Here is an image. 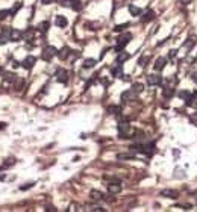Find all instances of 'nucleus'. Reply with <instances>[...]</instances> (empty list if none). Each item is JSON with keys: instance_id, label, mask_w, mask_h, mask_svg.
I'll list each match as a JSON object with an SVG mask.
<instances>
[{"instance_id": "e433bc0d", "label": "nucleus", "mask_w": 197, "mask_h": 212, "mask_svg": "<svg viewBox=\"0 0 197 212\" xmlns=\"http://www.w3.org/2000/svg\"><path fill=\"white\" fill-rule=\"evenodd\" d=\"M191 79H193V80H194V82L197 83V71H194V73L191 74Z\"/></svg>"}, {"instance_id": "4c0bfd02", "label": "nucleus", "mask_w": 197, "mask_h": 212, "mask_svg": "<svg viewBox=\"0 0 197 212\" xmlns=\"http://www.w3.org/2000/svg\"><path fill=\"white\" fill-rule=\"evenodd\" d=\"M41 2L44 3V5H50V3H53L55 0H41Z\"/></svg>"}, {"instance_id": "9b49d317", "label": "nucleus", "mask_w": 197, "mask_h": 212, "mask_svg": "<svg viewBox=\"0 0 197 212\" xmlns=\"http://www.w3.org/2000/svg\"><path fill=\"white\" fill-rule=\"evenodd\" d=\"M35 61H37V59H35L34 56H28V58L24 59L21 64H23V67H24V68H28V70H29V68H32V67H34Z\"/></svg>"}, {"instance_id": "412c9836", "label": "nucleus", "mask_w": 197, "mask_h": 212, "mask_svg": "<svg viewBox=\"0 0 197 212\" xmlns=\"http://www.w3.org/2000/svg\"><path fill=\"white\" fill-rule=\"evenodd\" d=\"M71 8L75 11H81L82 9V2L81 0H71Z\"/></svg>"}, {"instance_id": "6e6552de", "label": "nucleus", "mask_w": 197, "mask_h": 212, "mask_svg": "<svg viewBox=\"0 0 197 212\" xmlns=\"http://www.w3.org/2000/svg\"><path fill=\"white\" fill-rule=\"evenodd\" d=\"M167 65V58H164V56H159L156 61H155V65H153V68L156 70V71H161V70H164V67Z\"/></svg>"}, {"instance_id": "5701e85b", "label": "nucleus", "mask_w": 197, "mask_h": 212, "mask_svg": "<svg viewBox=\"0 0 197 212\" xmlns=\"http://www.w3.org/2000/svg\"><path fill=\"white\" fill-rule=\"evenodd\" d=\"M38 29H40V30H41L43 33H46V32L49 30V21H43V23H40Z\"/></svg>"}, {"instance_id": "4468645a", "label": "nucleus", "mask_w": 197, "mask_h": 212, "mask_svg": "<svg viewBox=\"0 0 197 212\" xmlns=\"http://www.w3.org/2000/svg\"><path fill=\"white\" fill-rule=\"evenodd\" d=\"M155 18V12L153 11H147L143 17H141V21L143 23H147V21H150V20H153Z\"/></svg>"}, {"instance_id": "f8f14e48", "label": "nucleus", "mask_w": 197, "mask_h": 212, "mask_svg": "<svg viewBox=\"0 0 197 212\" xmlns=\"http://www.w3.org/2000/svg\"><path fill=\"white\" fill-rule=\"evenodd\" d=\"M21 32L20 30H15V29H11V32H9V39L11 41H20L21 39Z\"/></svg>"}, {"instance_id": "6ab92c4d", "label": "nucleus", "mask_w": 197, "mask_h": 212, "mask_svg": "<svg viewBox=\"0 0 197 212\" xmlns=\"http://www.w3.org/2000/svg\"><path fill=\"white\" fill-rule=\"evenodd\" d=\"M111 73H112L114 77H120V76H121V64H118L117 67H114V68L111 70Z\"/></svg>"}, {"instance_id": "473e14b6", "label": "nucleus", "mask_w": 197, "mask_h": 212, "mask_svg": "<svg viewBox=\"0 0 197 212\" xmlns=\"http://www.w3.org/2000/svg\"><path fill=\"white\" fill-rule=\"evenodd\" d=\"M146 62H147V56H143V58H140V59H138V64H140L141 67H144V65H146Z\"/></svg>"}, {"instance_id": "7c9ffc66", "label": "nucleus", "mask_w": 197, "mask_h": 212, "mask_svg": "<svg viewBox=\"0 0 197 212\" xmlns=\"http://www.w3.org/2000/svg\"><path fill=\"white\" fill-rule=\"evenodd\" d=\"M23 85H24V82H23L21 79H18V80H15V89H17V91H20V89L23 88Z\"/></svg>"}, {"instance_id": "c756f323", "label": "nucleus", "mask_w": 197, "mask_h": 212, "mask_svg": "<svg viewBox=\"0 0 197 212\" xmlns=\"http://www.w3.org/2000/svg\"><path fill=\"white\" fill-rule=\"evenodd\" d=\"M20 8H21V2H18V3H15V5H14V8L11 9V15H14V14H15V12H17V11L20 9Z\"/></svg>"}, {"instance_id": "ddd939ff", "label": "nucleus", "mask_w": 197, "mask_h": 212, "mask_svg": "<svg viewBox=\"0 0 197 212\" xmlns=\"http://www.w3.org/2000/svg\"><path fill=\"white\" fill-rule=\"evenodd\" d=\"M129 59V53H126V52H118V55H117V64H123L125 61H128Z\"/></svg>"}, {"instance_id": "58836bf2", "label": "nucleus", "mask_w": 197, "mask_h": 212, "mask_svg": "<svg viewBox=\"0 0 197 212\" xmlns=\"http://www.w3.org/2000/svg\"><path fill=\"white\" fill-rule=\"evenodd\" d=\"M170 58H175L176 56V50H170V55H168Z\"/></svg>"}, {"instance_id": "393cba45", "label": "nucleus", "mask_w": 197, "mask_h": 212, "mask_svg": "<svg viewBox=\"0 0 197 212\" xmlns=\"http://www.w3.org/2000/svg\"><path fill=\"white\" fill-rule=\"evenodd\" d=\"M178 96L182 99V100H187L190 96H191V94H190V91H185V89H182V91H179L178 92Z\"/></svg>"}, {"instance_id": "9d476101", "label": "nucleus", "mask_w": 197, "mask_h": 212, "mask_svg": "<svg viewBox=\"0 0 197 212\" xmlns=\"http://www.w3.org/2000/svg\"><path fill=\"white\" fill-rule=\"evenodd\" d=\"M161 196H165L168 199H178L179 197V193L178 191H173V190H162L161 191Z\"/></svg>"}, {"instance_id": "b1692460", "label": "nucleus", "mask_w": 197, "mask_h": 212, "mask_svg": "<svg viewBox=\"0 0 197 212\" xmlns=\"http://www.w3.org/2000/svg\"><path fill=\"white\" fill-rule=\"evenodd\" d=\"M132 89L138 94V92H141V91L144 89V85H143V83H140V82H137V83H134V85H132Z\"/></svg>"}, {"instance_id": "37998d69", "label": "nucleus", "mask_w": 197, "mask_h": 212, "mask_svg": "<svg viewBox=\"0 0 197 212\" xmlns=\"http://www.w3.org/2000/svg\"><path fill=\"white\" fill-rule=\"evenodd\" d=\"M2 73H3V68H2V67H0V74H2Z\"/></svg>"}, {"instance_id": "a211bd4d", "label": "nucleus", "mask_w": 197, "mask_h": 212, "mask_svg": "<svg viewBox=\"0 0 197 212\" xmlns=\"http://www.w3.org/2000/svg\"><path fill=\"white\" fill-rule=\"evenodd\" d=\"M129 12H131V15H134V17L141 15V9H140V8H137L135 5H129Z\"/></svg>"}, {"instance_id": "7ed1b4c3", "label": "nucleus", "mask_w": 197, "mask_h": 212, "mask_svg": "<svg viewBox=\"0 0 197 212\" xmlns=\"http://www.w3.org/2000/svg\"><path fill=\"white\" fill-rule=\"evenodd\" d=\"M55 55H58L56 47H53V45H47L46 49H44V52L41 53V58H43L44 61H50Z\"/></svg>"}, {"instance_id": "a878e982", "label": "nucleus", "mask_w": 197, "mask_h": 212, "mask_svg": "<svg viewBox=\"0 0 197 212\" xmlns=\"http://www.w3.org/2000/svg\"><path fill=\"white\" fill-rule=\"evenodd\" d=\"M117 159H135V156L131 153H120L117 155Z\"/></svg>"}, {"instance_id": "c85d7f7f", "label": "nucleus", "mask_w": 197, "mask_h": 212, "mask_svg": "<svg viewBox=\"0 0 197 212\" xmlns=\"http://www.w3.org/2000/svg\"><path fill=\"white\" fill-rule=\"evenodd\" d=\"M35 185V182H31V183H24L23 186H20V190L21 191H26V190H29V188H32Z\"/></svg>"}, {"instance_id": "f704fd0d", "label": "nucleus", "mask_w": 197, "mask_h": 212, "mask_svg": "<svg viewBox=\"0 0 197 212\" xmlns=\"http://www.w3.org/2000/svg\"><path fill=\"white\" fill-rule=\"evenodd\" d=\"M6 80L11 82V80H17V79H15V76H14L12 73H8V74H6Z\"/></svg>"}, {"instance_id": "c9c22d12", "label": "nucleus", "mask_w": 197, "mask_h": 212, "mask_svg": "<svg viewBox=\"0 0 197 212\" xmlns=\"http://www.w3.org/2000/svg\"><path fill=\"white\" fill-rule=\"evenodd\" d=\"M193 44H194V39H193V38H190V41H187V42H185V45H187V47H193Z\"/></svg>"}, {"instance_id": "79ce46f5", "label": "nucleus", "mask_w": 197, "mask_h": 212, "mask_svg": "<svg viewBox=\"0 0 197 212\" xmlns=\"http://www.w3.org/2000/svg\"><path fill=\"white\" fill-rule=\"evenodd\" d=\"M3 127H5V123H0V130H2Z\"/></svg>"}, {"instance_id": "423d86ee", "label": "nucleus", "mask_w": 197, "mask_h": 212, "mask_svg": "<svg viewBox=\"0 0 197 212\" xmlns=\"http://www.w3.org/2000/svg\"><path fill=\"white\" fill-rule=\"evenodd\" d=\"M147 83H149V85H161L162 83V77L159 74H149V76H147Z\"/></svg>"}, {"instance_id": "a19ab883", "label": "nucleus", "mask_w": 197, "mask_h": 212, "mask_svg": "<svg viewBox=\"0 0 197 212\" xmlns=\"http://www.w3.org/2000/svg\"><path fill=\"white\" fill-rule=\"evenodd\" d=\"M46 211H56V209H55L53 206H47V209H46Z\"/></svg>"}, {"instance_id": "72a5a7b5", "label": "nucleus", "mask_w": 197, "mask_h": 212, "mask_svg": "<svg viewBox=\"0 0 197 212\" xmlns=\"http://www.w3.org/2000/svg\"><path fill=\"white\" fill-rule=\"evenodd\" d=\"M6 41H8V36L5 33H2V35H0V44H5Z\"/></svg>"}, {"instance_id": "f03ea898", "label": "nucleus", "mask_w": 197, "mask_h": 212, "mask_svg": "<svg viewBox=\"0 0 197 212\" xmlns=\"http://www.w3.org/2000/svg\"><path fill=\"white\" fill-rule=\"evenodd\" d=\"M131 39H132V35H131V33H123V35L117 39V45H115L117 53H118V52H121L123 49H125V45H126Z\"/></svg>"}, {"instance_id": "2eb2a0df", "label": "nucleus", "mask_w": 197, "mask_h": 212, "mask_svg": "<svg viewBox=\"0 0 197 212\" xmlns=\"http://www.w3.org/2000/svg\"><path fill=\"white\" fill-rule=\"evenodd\" d=\"M90 197H91L93 200H103V199H105V196H103L100 191H96V190H93V191L90 193Z\"/></svg>"}, {"instance_id": "cd10ccee", "label": "nucleus", "mask_w": 197, "mask_h": 212, "mask_svg": "<svg viewBox=\"0 0 197 212\" xmlns=\"http://www.w3.org/2000/svg\"><path fill=\"white\" fill-rule=\"evenodd\" d=\"M8 15H11V11H8V9H5V11H0V21H2L3 18H6Z\"/></svg>"}, {"instance_id": "f257e3e1", "label": "nucleus", "mask_w": 197, "mask_h": 212, "mask_svg": "<svg viewBox=\"0 0 197 212\" xmlns=\"http://www.w3.org/2000/svg\"><path fill=\"white\" fill-rule=\"evenodd\" d=\"M117 129H118V135H120V138H134V136H132V133H135V130L131 127V124H129V123L121 121V123L117 126Z\"/></svg>"}, {"instance_id": "dca6fc26", "label": "nucleus", "mask_w": 197, "mask_h": 212, "mask_svg": "<svg viewBox=\"0 0 197 212\" xmlns=\"http://www.w3.org/2000/svg\"><path fill=\"white\" fill-rule=\"evenodd\" d=\"M173 94H175V89H173V88H170V86L164 88V91H162V96H164L165 99H170V97H173Z\"/></svg>"}, {"instance_id": "ea45409f", "label": "nucleus", "mask_w": 197, "mask_h": 212, "mask_svg": "<svg viewBox=\"0 0 197 212\" xmlns=\"http://www.w3.org/2000/svg\"><path fill=\"white\" fill-rule=\"evenodd\" d=\"M59 2H61V3H62V5H67V3H68V2H71V0H59Z\"/></svg>"}, {"instance_id": "1a4fd4ad", "label": "nucleus", "mask_w": 197, "mask_h": 212, "mask_svg": "<svg viewBox=\"0 0 197 212\" xmlns=\"http://www.w3.org/2000/svg\"><path fill=\"white\" fill-rule=\"evenodd\" d=\"M55 25H56L58 28H67L68 20H67L64 15H56V17H55Z\"/></svg>"}, {"instance_id": "4be33fe9", "label": "nucleus", "mask_w": 197, "mask_h": 212, "mask_svg": "<svg viewBox=\"0 0 197 212\" xmlns=\"http://www.w3.org/2000/svg\"><path fill=\"white\" fill-rule=\"evenodd\" d=\"M108 112L112 114V115H118V114L121 112V108H120V106H109V108H108Z\"/></svg>"}, {"instance_id": "20e7f679", "label": "nucleus", "mask_w": 197, "mask_h": 212, "mask_svg": "<svg viewBox=\"0 0 197 212\" xmlns=\"http://www.w3.org/2000/svg\"><path fill=\"white\" fill-rule=\"evenodd\" d=\"M55 76H56V80L61 82V83H67L68 82V71L64 70V68H58Z\"/></svg>"}, {"instance_id": "0eeeda50", "label": "nucleus", "mask_w": 197, "mask_h": 212, "mask_svg": "<svg viewBox=\"0 0 197 212\" xmlns=\"http://www.w3.org/2000/svg\"><path fill=\"white\" fill-rule=\"evenodd\" d=\"M108 191H109V194H118V193L121 191V185H120V182L115 180V182L109 183V185H108Z\"/></svg>"}, {"instance_id": "bb28decb", "label": "nucleus", "mask_w": 197, "mask_h": 212, "mask_svg": "<svg viewBox=\"0 0 197 212\" xmlns=\"http://www.w3.org/2000/svg\"><path fill=\"white\" fill-rule=\"evenodd\" d=\"M14 164H15V159H14V158H8V159H6V162L3 164V168H8V167H12V165H14Z\"/></svg>"}, {"instance_id": "2f4dec72", "label": "nucleus", "mask_w": 197, "mask_h": 212, "mask_svg": "<svg viewBox=\"0 0 197 212\" xmlns=\"http://www.w3.org/2000/svg\"><path fill=\"white\" fill-rule=\"evenodd\" d=\"M128 26H129L128 23H126V25H120V26H115V28H114V30H115V32H121L123 29H125V28H128Z\"/></svg>"}, {"instance_id": "aec40b11", "label": "nucleus", "mask_w": 197, "mask_h": 212, "mask_svg": "<svg viewBox=\"0 0 197 212\" xmlns=\"http://www.w3.org/2000/svg\"><path fill=\"white\" fill-rule=\"evenodd\" d=\"M96 64H97L96 59H91V58H90V59H85V61H84V68H93Z\"/></svg>"}, {"instance_id": "f3484780", "label": "nucleus", "mask_w": 197, "mask_h": 212, "mask_svg": "<svg viewBox=\"0 0 197 212\" xmlns=\"http://www.w3.org/2000/svg\"><path fill=\"white\" fill-rule=\"evenodd\" d=\"M68 55H70V49L68 47H64V49L61 50V52H58V56H59V59H67L68 58Z\"/></svg>"}, {"instance_id": "39448f33", "label": "nucleus", "mask_w": 197, "mask_h": 212, "mask_svg": "<svg viewBox=\"0 0 197 212\" xmlns=\"http://www.w3.org/2000/svg\"><path fill=\"white\" fill-rule=\"evenodd\" d=\"M137 97V92L131 88V89H128V91H125L121 94V100H123V103H126V102H131V100H134Z\"/></svg>"}]
</instances>
